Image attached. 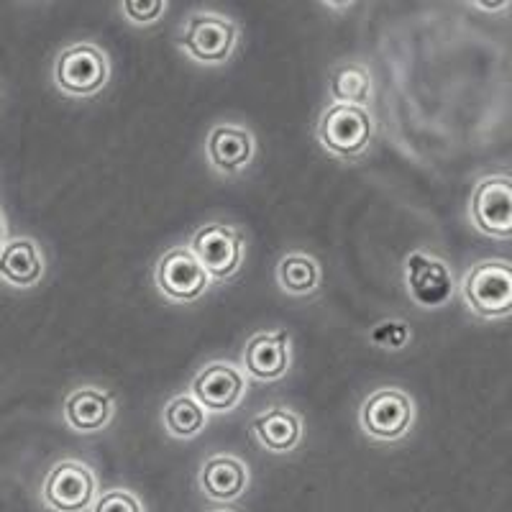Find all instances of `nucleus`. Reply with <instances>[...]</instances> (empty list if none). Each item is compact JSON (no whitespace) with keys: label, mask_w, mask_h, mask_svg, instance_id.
<instances>
[{"label":"nucleus","mask_w":512,"mask_h":512,"mask_svg":"<svg viewBox=\"0 0 512 512\" xmlns=\"http://www.w3.org/2000/svg\"><path fill=\"white\" fill-rule=\"evenodd\" d=\"M241 29L231 16L216 11H192L182 21L177 49L200 67H223L239 47Z\"/></svg>","instance_id":"f257e3e1"},{"label":"nucleus","mask_w":512,"mask_h":512,"mask_svg":"<svg viewBox=\"0 0 512 512\" xmlns=\"http://www.w3.org/2000/svg\"><path fill=\"white\" fill-rule=\"evenodd\" d=\"M320 149L341 162H359L374 139V116L369 108L331 103L315 126Z\"/></svg>","instance_id":"f03ea898"},{"label":"nucleus","mask_w":512,"mask_h":512,"mask_svg":"<svg viewBox=\"0 0 512 512\" xmlns=\"http://www.w3.org/2000/svg\"><path fill=\"white\" fill-rule=\"evenodd\" d=\"M466 310L482 320H505L512 313V267L507 259H482L456 285Z\"/></svg>","instance_id":"7ed1b4c3"},{"label":"nucleus","mask_w":512,"mask_h":512,"mask_svg":"<svg viewBox=\"0 0 512 512\" xmlns=\"http://www.w3.org/2000/svg\"><path fill=\"white\" fill-rule=\"evenodd\" d=\"M52 80L54 88L67 98H95L111 80V59L93 41H77L57 54Z\"/></svg>","instance_id":"20e7f679"},{"label":"nucleus","mask_w":512,"mask_h":512,"mask_svg":"<svg viewBox=\"0 0 512 512\" xmlns=\"http://www.w3.org/2000/svg\"><path fill=\"white\" fill-rule=\"evenodd\" d=\"M359 425L374 443L402 441L415 425V400L400 387H379L361 400Z\"/></svg>","instance_id":"39448f33"},{"label":"nucleus","mask_w":512,"mask_h":512,"mask_svg":"<svg viewBox=\"0 0 512 512\" xmlns=\"http://www.w3.org/2000/svg\"><path fill=\"white\" fill-rule=\"evenodd\" d=\"M190 254L208 272L210 282H231L244 269L246 236L236 226L210 221L192 233Z\"/></svg>","instance_id":"423d86ee"},{"label":"nucleus","mask_w":512,"mask_h":512,"mask_svg":"<svg viewBox=\"0 0 512 512\" xmlns=\"http://www.w3.org/2000/svg\"><path fill=\"white\" fill-rule=\"evenodd\" d=\"M402 282L410 303L420 310H441L456 295V277L451 264L431 249L410 251L402 267Z\"/></svg>","instance_id":"0eeeda50"},{"label":"nucleus","mask_w":512,"mask_h":512,"mask_svg":"<svg viewBox=\"0 0 512 512\" xmlns=\"http://www.w3.org/2000/svg\"><path fill=\"white\" fill-rule=\"evenodd\" d=\"M469 223L487 239L507 241L512 236V180L510 175H484L469 198Z\"/></svg>","instance_id":"6e6552de"},{"label":"nucleus","mask_w":512,"mask_h":512,"mask_svg":"<svg viewBox=\"0 0 512 512\" xmlns=\"http://www.w3.org/2000/svg\"><path fill=\"white\" fill-rule=\"evenodd\" d=\"M95 497L98 477L93 466L77 459L57 461L41 484V502L52 512H88Z\"/></svg>","instance_id":"1a4fd4ad"},{"label":"nucleus","mask_w":512,"mask_h":512,"mask_svg":"<svg viewBox=\"0 0 512 512\" xmlns=\"http://www.w3.org/2000/svg\"><path fill=\"white\" fill-rule=\"evenodd\" d=\"M246 392H249V377L239 364L231 361H208L190 382V397L208 415H228L239 410Z\"/></svg>","instance_id":"9d476101"},{"label":"nucleus","mask_w":512,"mask_h":512,"mask_svg":"<svg viewBox=\"0 0 512 512\" xmlns=\"http://www.w3.org/2000/svg\"><path fill=\"white\" fill-rule=\"evenodd\" d=\"M154 285L169 303L190 305L198 303L213 282L187 246H172L154 264Z\"/></svg>","instance_id":"9b49d317"},{"label":"nucleus","mask_w":512,"mask_h":512,"mask_svg":"<svg viewBox=\"0 0 512 512\" xmlns=\"http://www.w3.org/2000/svg\"><path fill=\"white\" fill-rule=\"evenodd\" d=\"M256 154V139L244 123L223 121L210 128L205 139V159L221 177H236L251 167Z\"/></svg>","instance_id":"f8f14e48"},{"label":"nucleus","mask_w":512,"mask_h":512,"mask_svg":"<svg viewBox=\"0 0 512 512\" xmlns=\"http://www.w3.org/2000/svg\"><path fill=\"white\" fill-rule=\"evenodd\" d=\"M292 364V338L287 331H259L241 351V369L256 382H280Z\"/></svg>","instance_id":"ddd939ff"},{"label":"nucleus","mask_w":512,"mask_h":512,"mask_svg":"<svg viewBox=\"0 0 512 512\" xmlns=\"http://www.w3.org/2000/svg\"><path fill=\"white\" fill-rule=\"evenodd\" d=\"M62 415L72 433L95 436L116 418V397L98 384H80L64 400Z\"/></svg>","instance_id":"4468645a"},{"label":"nucleus","mask_w":512,"mask_h":512,"mask_svg":"<svg viewBox=\"0 0 512 512\" xmlns=\"http://www.w3.org/2000/svg\"><path fill=\"white\" fill-rule=\"evenodd\" d=\"M251 474L246 461L231 454H213L200 464L198 487L205 500L218 502V505H231L241 500L249 489Z\"/></svg>","instance_id":"2eb2a0df"},{"label":"nucleus","mask_w":512,"mask_h":512,"mask_svg":"<svg viewBox=\"0 0 512 512\" xmlns=\"http://www.w3.org/2000/svg\"><path fill=\"white\" fill-rule=\"evenodd\" d=\"M47 274V256L31 236H13L0 249V282L13 290H34Z\"/></svg>","instance_id":"dca6fc26"},{"label":"nucleus","mask_w":512,"mask_h":512,"mask_svg":"<svg viewBox=\"0 0 512 512\" xmlns=\"http://www.w3.org/2000/svg\"><path fill=\"white\" fill-rule=\"evenodd\" d=\"M305 425L303 418L295 410L285 408V405H272V408L262 410L251 420V438L256 446L264 448L267 454L285 456L297 451V446L303 443Z\"/></svg>","instance_id":"f3484780"},{"label":"nucleus","mask_w":512,"mask_h":512,"mask_svg":"<svg viewBox=\"0 0 512 512\" xmlns=\"http://www.w3.org/2000/svg\"><path fill=\"white\" fill-rule=\"evenodd\" d=\"M277 285L290 297H310L320 290L323 269L313 254L305 251H287L274 269Z\"/></svg>","instance_id":"a211bd4d"},{"label":"nucleus","mask_w":512,"mask_h":512,"mask_svg":"<svg viewBox=\"0 0 512 512\" xmlns=\"http://www.w3.org/2000/svg\"><path fill=\"white\" fill-rule=\"evenodd\" d=\"M328 98L341 105L369 108L374 98L372 72L359 62L336 64L328 75Z\"/></svg>","instance_id":"6ab92c4d"},{"label":"nucleus","mask_w":512,"mask_h":512,"mask_svg":"<svg viewBox=\"0 0 512 512\" xmlns=\"http://www.w3.org/2000/svg\"><path fill=\"white\" fill-rule=\"evenodd\" d=\"M164 433L175 441H192L205 431L208 413L190 395H175L162 410Z\"/></svg>","instance_id":"aec40b11"},{"label":"nucleus","mask_w":512,"mask_h":512,"mask_svg":"<svg viewBox=\"0 0 512 512\" xmlns=\"http://www.w3.org/2000/svg\"><path fill=\"white\" fill-rule=\"evenodd\" d=\"M121 13L128 24L136 26V29H152L167 13V3H162V0H146V3H141V0H123Z\"/></svg>","instance_id":"412c9836"},{"label":"nucleus","mask_w":512,"mask_h":512,"mask_svg":"<svg viewBox=\"0 0 512 512\" xmlns=\"http://www.w3.org/2000/svg\"><path fill=\"white\" fill-rule=\"evenodd\" d=\"M88 512H146V507L139 500V495L131 492V489L111 487L105 489V492H98Z\"/></svg>","instance_id":"4be33fe9"},{"label":"nucleus","mask_w":512,"mask_h":512,"mask_svg":"<svg viewBox=\"0 0 512 512\" xmlns=\"http://www.w3.org/2000/svg\"><path fill=\"white\" fill-rule=\"evenodd\" d=\"M372 344L379 346V349L384 351H400L408 346V341L413 338V333H410L408 323L405 320H382V323H377L372 331Z\"/></svg>","instance_id":"5701e85b"},{"label":"nucleus","mask_w":512,"mask_h":512,"mask_svg":"<svg viewBox=\"0 0 512 512\" xmlns=\"http://www.w3.org/2000/svg\"><path fill=\"white\" fill-rule=\"evenodd\" d=\"M6 244V216H3V210H0V249Z\"/></svg>","instance_id":"b1692460"},{"label":"nucleus","mask_w":512,"mask_h":512,"mask_svg":"<svg viewBox=\"0 0 512 512\" xmlns=\"http://www.w3.org/2000/svg\"><path fill=\"white\" fill-rule=\"evenodd\" d=\"M213 512H233V510H228V507H221V510H213Z\"/></svg>","instance_id":"393cba45"}]
</instances>
